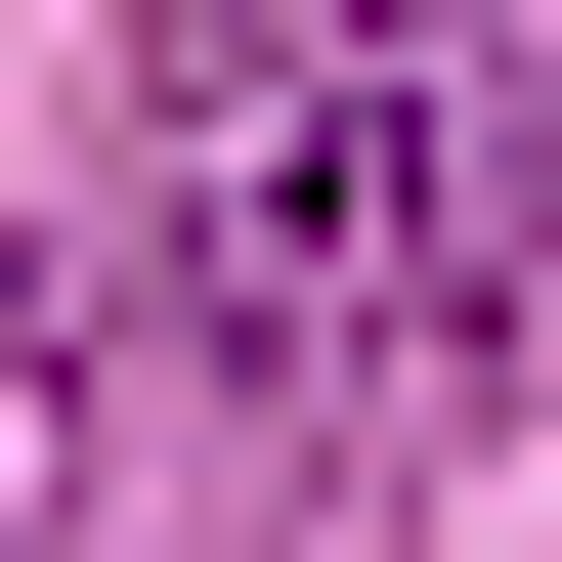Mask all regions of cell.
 <instances>
[{
  "instance_id": "obj_1",
  "label": "cell",
  "mask_w": 562,
  "mask_h": 562,
  "mask_svg": "<svg viewBox=\"0 0 562 562\" xmlns=\"http://www.w3.org/2000/svg\"><path fill=\"white\" fill-rule=\"evenodd\" d=\"M562 131H519V0H131V347L303 476H432L519 390Z\"/></svg>"
}]
</instances>
